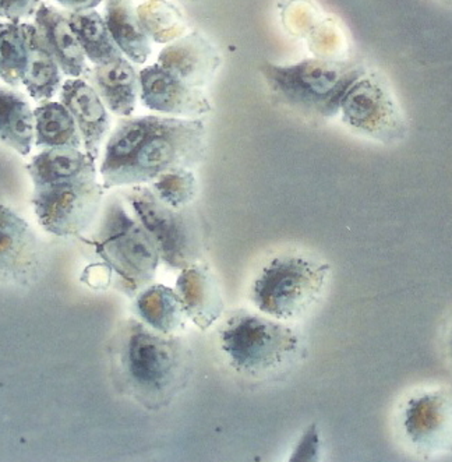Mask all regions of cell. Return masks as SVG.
<instances>
[{
    "label": "cell",
    "mask_w": 452,
    "mask_h": 462,
    "mask_svg": "<svg viewBox=\"0 0 452 462\" xmlns=\"http://www.w3.org/2000/svg\"><path fill=\"white\" fill-rule=\"evenodd\" d=\"M206 154L207 127L201 117L127 116L106 140L99 175L105 190L147 185L170 171L193 170Z\"/></svg>",
    "instance_id": "obj_1"
},
{
    "label": "cell",
    "mask_w": 452,
    "mask_h": 462,
    "mask_svg": "<svg viewBox=\"0 0 452 462\" xmlns=\"http://www.w3.org/2000/svg\"><path fill=\"white\" fill-rule=\"evenodd\" d=\"M115 369L127 394L151 408L165 407L182 392L190 374V354L180 337L129 320L115 339Z\"/></svg>",
    "instance_id": "obj_2"
},
{
    "label": "cell",
    "mask_w": 452,
    "mask_h": 462,
    "mask_svg": "<svg viewBox=\"0 0 452 462\" xmlns=\"http://www.w3.org/2000/svg\"><path fill=\"white\" fill-rule=\"evenodd\" d=\"M219 346L229 366L252 379L282 374L301 355V339L296 330L260 311L232 315L219 330Z\"/></svg>",
    "instance_id": "obj_3"
},
{
    "label": "cell",
    "mask_w": 452,
    "mask_h": 462,
    "mask_svg": "<svg viewBox=\"0 0 452 462\" xmlns=\"http://www.w3.org/2000/svg\"><path fill=\"white\" fill-rule=\"evenodd\" d=\"M268 88L285 106L310 116L338 115L345 93L366 71L352 63L305 59L292 65L259 66Z\"/></svg>",
    "instance_id": "obj_4"
},
{
    "label": "cell",
    "mask_w": 452,
    "mask_h": 462,
    "mask_svg": "<svg viewBox=\"0 0 452 462\" xmlns=\"http://www.w3.org/2000/svg\"><path fill=\"white\" fill-rule=\"evenodd\" d=\"M329 265L310 257L285 254L270 260L250 287V300L257 311L275 320H296L321 300Z\"/></svg>",
    "instance_id": "obj_5"
},
{
    "label": "cell",
    "mask_w": 452,
    "mask_h": 462,
    "mask_svg": "<svg viewBox=\"0 0 452 462\" xmlns=\"http://www.w3.org/2000/svg\"><path fill=\"white\" fill-rule=\"evenodd\" d=\"M89 244L116 273L127 295H137L154 281L161 263L157 247L119 198H112L105 206L96 239Z\"/></svg>",
    "instance_id": "obj_6"
},
{
    "label": "cell",
    "mask_w": 452,
    "mask_h": 462,
    "mask_svg": "<svg viewBox=\"0 0 452 462\" xmlns=\"http://www.w3.org/2000/svg\"><path fill=\"white\" fill-rule=\"evenodd\" d=\"M125 200L154 242L163 264L182 272L200 262L206 250V232L193 207L168 206L145 185L130 186Z\"/></svg>",
    "instance_id": "obj_7"
},
{
    "label": "cell",
    "mask_w": 452,
    "mask_h": 462,
    "mask_svg": "<svg viewBox=\"0 0 452 462\" xmlns=\"http://www.w3.org/2000/svg\"><path fill=\"white\" fill-rule=\"evenodd\" d=\"M104 190L97 172L34 186L32 204L40 226L55 236L83 235L101 213Z\"/></svg>",
    "instance_id": "obj_8"
},
{
    "label": "cell",
    "mask_w": 452,
    "mask_h": 462,
    "mask_svg": "<svg viewBox=\"0 0 452 462\" xmlns=\"http://www.w3.org/2000/svg\"><path fill=\"white\" fill-rule=\"evenodd\" d=\"M345 126L359 136L383 144L402 139V112L387 84L377 74L364 71L345 93L339 106Z\"/></svg>",
    "instance_id": "obj_9"
},
{
    "label": "cell",
    "mask_w": 452,
    "mask_h": 462,
    "mask_svg": "<svg viewBox=\"0 0 452 462\" xmlns=\"http://www.w3.org/2000/svg\"><path fill=\"white\" fill-rule=\"evenodd\" d=\"M401 429L416 454L426 458L452 454V389L419 390L401 408Z\"/></svg>",
    "instance_id": "obj_10"
},
{
    "label": "cell",
    "mask_w": 452,
    "mask_h": 462,
    "mask_svg": "<svg viewBox=\"0 0 452 462\" xmlns=\"http://www.w3.org/2000/svg\"><path fill=\"white\" fill-rule=\"evenodd\" d=\"M139 74L140 99L145 108L185 119H198L213 111V104L204 91L183 83L158 63L147 66Z\"/></svg>",
    "instance_id": "obj_11"
},
{
    "label": "cell",
    "mask_w": 452,
    "mask_h": 462,
    "mask_svg": "<svg viewBox=\"0 0 452 462\" xmlns=\"http://www.w3.org/2000/svg\"><path fill=\"white\" fill-rule=\"evenodd\" d=\"M158 65L194 88H204L216 79L221 53L198 32L168 43L158 55Z\"/></svg>",
    "instance_id": "obj_12"
},
{
    "label": "cell",
    "mask_w": 452,
    "mask_h": 462,
    "mask_svg": "<svg viewBox=\"0 0 452 462\" xmlns=\"http://www.w3.org/2000/svg\"><path fill=\"white\" fill-rule=\"evenodd\" d=\"M60 102L70 111L80 130L86 154L96 162L102 143L111 134V116L97 89L86 79H68L60 88Z\"/></svg>",
    "instance_id": "obj_13"
},
{
    "label": "cell",
    "mask_w": 452,
    "mask_h": 462,
    "mask_svg": "<svg viewBox=\"0 0 452 462\" xmlns=\"http://www.w3.org/2000/svg\"><path fill=\"white\" fill-rule=\"evenodd\" d=\"M34 20L41 38L66 78H84L89 69L88 63L78 37L71 30L68 12L41 4Z\"/></svg>",
    "instance_id": "obj_14"
},
{
    "label": "cell",
    "mask_w": 452,
    "mask_h": 462,
    "mask_svg": "<svg viewBox=\"0 0 452 462\" xmlns=\"http://www.w3.org/2000/svg\"><path fill=\"white\" fill-rule=\"evenodd\" d=\"M101 97L109 112L120 117L132 116L140 98V74L129 59H116L114 62L96 65L84 74Z\"/></svg>",
    "instance_id": "obj_15"
},
{
    "label": "cell",
    "mask_w": 452,
    "mask_h": 462,
    "mask_svg": "<svg viewBox=\"0 0 452 462\" xmlns=\"http://www.w3.org/2000/svg\"><path fill=\"white\" fill-rule=\"evenodd\" d=\"M176 292L188 318L203 330L213 326L224 313L221 291L207 265L196 263L183 268L176 282Z\"/></svg>",
    "instance_id": "obj_16"
},
{
    "label": "cell",
    "mask_w": 452,
    "mask_h": 462,
    "mask_svg": "<svg viewBox=\"0 0 452 462\" xmlns=\"http://www.w3.org/2000/svg\"><path fill=\"white\" fill-rule=\"evenodd\" d=\"M38 241L19 214L0 203V273L28 274L37 264Z\"/></svg>",
    "instance_id": "obj_17"
},
{
    "label": "cell",
    "mask_w": 452,
    "mask_h": 462,
    "mask_svg": "<svg viewBox=\"0 0 452 462\" xmlns=\"http://www.w3.org/2000/svg\"><path fill=\"white\" fill-rule=\"evenodd\" d=\"M104 20L125 58L134 65H144L151 55V42L133 0H106Z\"/></svg>",
    "instance_id": "obj_18"
},
{
    "label": "cell",
    "mask_w": 452,
    "mask_h": 462,
    "mask_svg": "<svg viewBox=\"0 0 452 462\" xmlns=\"http://www.w3.org/2000/svg\"><path fill=\"white\" fill-rule=\"evenodd\" d=\"M135 313L143 323L163 334H176L185 328L186 315L176 291L165 285H148L137 293Z\"/></svg>",
    "instance_id": "obj_19"
},
{
    "label": "cell",
    "mask_w": 452,
    "mask_h": 462,
    "mask_svg": "<svg viewBox=\"0 0 452 462\" xmlns=\"http://www.w3.org/2000/svg\"><path fill=\"white\" fill-rule=\"evenodd\" d=\"M34 142L32 106L23 94L0 87V143L27 157Z\"/></svg>",
    "instance_id": "obj_20"
},
{
    "label": "cell",
    "mask_w": 452,
    "mask_h": 462,
    "mask_svg": "<svg viewBox=\"0 0 452 462\" xmlns=\"http://www.w3.org/2000/svg\"><path fill=\"white\" fill-rule=\"evenodd\" d=\"M34 186L97 172L96 162L80 148H47L28 163Z\"/></svg>",
    "instance_id": "obj_21"
},
{
    "label": "cell",
    "mask_w": 452,
    "mask_h": 462,
    "mask_svg": "<svg viewBox=\"0 0 452 462\" xmlns=\"http://www.w3.org/2000/svg\"><path fill=\"white\" fill-rule=\"evenodd\" d=\"M71 30L78 37L87 59L94 65H105L122 58L108 25L96 9L68 12Z\"/></svg>",
    "instance_id": "obj_22"
},
{
    "label": "cell",
    "mask_w": 452,
    "mask_h": 462,
    "mask_svg": "<svg viewBox=\"0 0 452 462\" xmlns=\"http://www.w3.org/2000/svg\"><path fill=\"white\" fill-rule=\"evenodd\" d=\"M34 133L37 147L80 148V130L70 111L62 102L42 101L34 109Z\"/></svg>",
    "instance_id": "obj_23"
},
{
    "label": "cell",
    "mask_w": 452,
    "mask_h": 462,
    "mask_svg": "<svg viewBox=\"0 0 452 462\" xmlns=\"http://www.w3.org/2000/svg\"><path fill=\"white\" fill-rule=\"evenodd\" d=\"M34 32L35 25L28 23L0 24V79L7 86H23Z\"/></svg>",
    "instance_id": "obj_24"
},
{
    "label": "cell",
    "mask_w": 452,
    "mask_h": 462,
    "mask_svg": "<svg viewBox=\"0 0 452 462\" xmlns=\"http://www.w3.org/2000/svg\"><path fill=\"white\" fill-rule=\"evenodd\" d=\"M62 70L56 59L41 38L37 27L32 41V53L28 60L23 86L35 101H51L62 88Z\"/></svg>",
    "instance_id": "obj_25"
},
{
    "label": "cell",
    "mask_w": 452,
    "mask_h": 462,
    "mask_svg": "<svg viewBox=\"0 0 452 462\" xmlns=\"http://www.w3.org/2000/svg\"><path fill=\"white\" fill-rule=\"evenodd\" d=\"M143 30L157 43H170L185 34L186 24L182 12L168 0H148L137 7Z\"/></svg>",
    "instance_id": "obj_26"
},
{
    "label": "cell",
    "mask_w": 452,
    "mask_h": 462,
    "mask_svg": "<svg viewBox=\"0 0 452 462\" xmlns=\"http://www.w3.org/2000/svg\"><path fill=\"white\" fill-rule=\"evenodd\" d=\"M150 188L161 201L175 208L191 206L198 193V179L188 168L162 173L150 183Z\"/></svg>",
    "instance_id": "obj_27"
},
{
    "label": "cell",
    "mask_w": 452,
    "mask_h": 462,
    "mask_svg": "<svg viewBox=\"0 0 452 462\" xmlns=\"http://www.w3.org/2000/svg\"><path fill=\"white\" fill-rule=\"evenodd\" d=\"M41 0H0V17L10 23H23L35 16Z\"/></svg>",
    "instance_id": "obj_28"
},
{
    "label": "cell",
    "mask_w": 452,
    "mask_h": 462,
    "mask_svg": "<svg viewBox=\"0 0 452 462\" xmlns=\"http://www.w3.org/2000/svg\"><path fill=\"white\" fill-rule=\"evenodd\" d=\"M318 450H320V439H318V428L316 425H311L301 436L291 459L292 461H314V459H318Z\"/></svg>",
    "instance_id": "obj_29"
},
{
    "label": "cell",
    "mask_w": 452,
    "mask_h": 462,
    "mask_svg": "<svg viewBox=\"0 0 452 462\" xmlns=\"http://www.w3.org/2000/svg\"><path fill=\"white\" fill-rule=\"evenodd\" d=\"M60 6L65 7L66 12H83L98 7L104 0H56Z\"/></svg>",
    "instance_id": "obj_30"
},
{
    "label": "cell",
    "mask_w": 452,
    "mask_h": 462,
    "mask_svg": "<svg viewBox=\"0 0 452 462\" xmlns=\"http://www.w3.org/2000/svg\"><path fill=\"white\" fill-rule=\"evenodd\" d=\"M446 344L449 357L452 359V320L451 323H449L448 330H447Z\"/></svg>",
    "instance_id": "obj_31"
},
{
    "label": "cell",
    "mask_w": 452,
    "mask_h": 462,
    "mask_svg": "<svg viewBox=\"0 0 452 462\" xmlns=\"http://www.w3.org/2000/svg\"><path fill=\"white\" fill-rule=\"evenodd\" d=\"M447 2H449V4H452V0H447Z\"/></svg>",
    "instance_id": "obj_32"
},
{
    "label": "cell",
    "mask_w": 452,
    "mask_h": 462,
    "mask_svg": "<svg viewBox=\"0 0 452 462\" xmlns=\"http://www.w3.org/2000/svg\"><path fill=\"white\" fill-rule=\"evenodd\" d=\"M0 24H2V23H0Z\"/></svg>",
    "instance_id": "obj_33"
}]
</instances>
